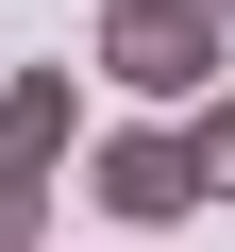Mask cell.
<instances>
[{"mask_svg": "<svg viewBox=\"0 0 235 252\" xmlns=\"http://www.w3.org/2000/svg\"><path fill=\"white\" fill-rule=\"evenodd\" d=\"M0 152H17V168H67L84 152V84L67 67H17V84H0Z\"/></svg>", "mask_w": 235, "mask_h": 252, "instance_id": "3", "label": "cell"}, {"mask_svg": "<svg viewBox=\"0 0 235 252\" xmlns=\"http://www.w3.org/2000/svg\"><path fill=\"white\" fill-rule=\"evenodd\" d=\"M0 252H51V168L0 152Z\"/></svg>", "mask_w": 235, "mask_h": 252, "instance_id": "5", "label": "cell"}, {"mask_svg": "<svg viewBox=\"0 0 235 252\" xmlns=\"http://www.w3.org/2000/svg\"><path fill=\"white\" fill-rule=\"evenodd\" d=\"M84 185H101V219H118V235L202 219V185H185V135H168V118H135V135H84Z\"/></svg>", "mask_w": 235, "mask_h": 252, "instance_id": "2", "label": "cell"}, {"mask_svg": "<svg viewBox=\"0 0 235 252\" xmlns=\"http://www.w3.org/2000/svg\"><path fill=\"white\" fill-rule=\"evenodd\" d=\"M218 34H235V0H218Z\"/></svg>", "mask_w": 235, "mask_h": 252, "instance_id": "6", "label": "cell"}, {"mask_svg": "<svg viewBox=\"0 0 235 252\" xmlns=\"http://www.w3.org/2000/svg\"><path fill=\"white\" fill-rule=\"evenodd\" d=\"M168 135H185V185L235 202V84H202V118H168Z\"/></svg>", "mask_w": 235, "mask_h": 252, "instance_id": "4", "label": "cell"}, {"mask_svg": "<svg viewBox=\"0 0 235 252\" xmlns=\"http://www.w3.org/2000/svg\"><path fill=\"white\" fill-rule=\"evenodd\" d=\"M218 0H101V84L118 101H202L218 84Z\"/></svg>", "mask_w": 235, "mask_h": 252, "instance_id": "1", "label": "cell"}]
</instances>
